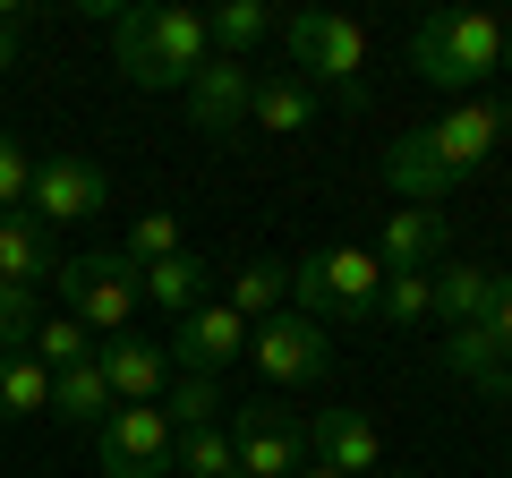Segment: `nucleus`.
<instances>
[{"label":"nucleus","instance_id":"1","mask_svg":"<svg viewBox=\"0 0 512 478\" xmlns=\"http://www.w3.org/2000/svg\"><path fill=\"white\" fill-rule=\"evenodd\" d=\"M495 146H512V103L470 94V103H453L444 120H427V129H410V137L384 146V188L402 205H444Z\"/></svg>","mask_w":512,"mask_h":478},{"label":"nucleus","instance_id":"2","mask_svg":"<svg viewBox=\"0 0 512 478\" xmlns=\"http://www.w3.org/2000/svg\"><path fill=\"white\" fill-rule=\"evenodd\" d=\"M111 60H120L128 86H146V94H188V77L214 60L205 9H180V0H137V9H111Z\"/></svg>","mask_w":512,"mask_h":478},{"label":"nucleus","instance_id":"3","mask_svg":"<svg viewBox=\"0 0 512 478\" xmlns=\"http://www.w3.org/2000/svg\"><path fill=\"white\" fill-rule=\"evenodd\" d=\"M410 69L427 86H444V94H470V86H487L504 69V26L487 9H427L410 26Z\"/></svg>","mask_w":512,"mask_h":478},{"label":"nucleus","instance_id":"4","mask_svg":"<svg viewBox=\"0 0 512 478\" xmlns=\"http://www.w3.org/2000/svg\"><path fill=\"white\" fill-rule=\"evenodd\" d=\"M291 43V77L308 94H333V103H367V35L359 18H333V9H299V18L274 26Z\"/></svg>","mask_w":512,"mask_h":478},{"label":"nucleus","instance_id":"5","mask_svg":"<svg viewBox=\"0 0 512 478\" xmlns=\"http://www.w3.org/2000/svg\"><path fill=\"white\" fill-rule=\"evenodd\" d=\"M52 291H60V316L86 325V342H111V333L137 325V265L120 248H77V257H60Z\"/></svg>","mask_w":512,"mask_h":478},{"label":"nucleus","instance_id":"6","mask_svg":"<svg viewBox=\"0 0 512 478\" xmlns=\"http://www.w3.org/2000/svg\"><path fill=\"white\" fill-rule=\"evenodd\" d=\"M376 291H384V265L376 248H308L291 257V316H359L376 325Z\"/></svg>","mask_w":512,"mask_h":478},{"label":"nucleus","instance_id":"7","mask_svg":"<svg viewBox=\"0 0 512 478\" xmlns=\"http://www.w3.org/2000/svg\"><path fill=\"white\" fill-rule=\"evenodd\" d=\"M171 453H180V436H171V419L154 402H120L103 427H94L103 478H171Z\"/></svg>","mask_w":512,"mask_h":478},{"label":"nucleus","instance_id":"8","mask_svg":"<svg viewBox=\"0 0 512 478\" xmlns=\"http://www.w3.org/2000/svg\"><path fill=\"white\" fill-rule=\"evenodd\" d=\"M111 205V171L86 163V154H35V188H26V214L52 231V222H94Z\"/></svg>","mask_w":512,"mask_h":478},{"label":"nucleus","instance_id":"9","mask_svg":"<svg viewBox=\"0 0 512 478\" xmlns=\"http://www.w3.org/2000/svg\"><path fill=\"white\" fill-rule=\"evenodd\" d=\"M222 427H231L239 470H248V478H299V470H308V427H299L282 402H239Z\"/></svg>","mask_w":512,"mask_h":478},{"label":"nucleus","instance_id":"10","mask_svg":"<svg viewBox=\"0 0 512 478\" xmlns=\"http://www.w3.org/2000/svg\"><path fill=\"white\" fill-rule=\"evenodd\" d=\"M248 359L265 368V385H316V376L333 368V333L316 325V316H265V325H248Z\"/></svg>","mask_w":512,"mask_h":478},{"label":"nucleus","instance_id":"11","mask_svg":"<svg viewBox=\"0 0 512 478\" xmlns=\"http://www.w3.org/2000/svg\"><path fill=\"white\" fill-rule=\"evenodd\" d=\"M256 77H265L256 60L214 52L197 77H188V94H180V103H188V120H197L205 137H239V129H248V103H256Z\"/></svg>","mask_w":512,"mask_h":478},{"label":"nucleus","instance_id":"12","mask_svg":"<svg viewBox=\"0 0 512 478\" xmlns=\"http://www.w3.org/2000/svg\"><path fill=\"white\" fill-rule=\"evenodd\" d=\"M163 350H171V368H180V376H222L231 359H248V325H239L222 299H205V308H188L180 325H171Z\"/></svg>","mask_w":512,"mask_h":478},{"label":"nucleus","instance_id":"13","mask_svg":"<svg viewBox=\"0 0 512 478\" xmlns=\"http://www.w3.org/2000/svg\"><path fill=\"white\" fill-rule=\"evenodd\" d=\"M94 368L111 376V402H163L171 376H180V368H171V350L154 342V333H137V325L111 333V342H94Z\"/></svg>","mask_w":512,"mask_h":478},{"label":"nucleus","instance_id":"14","mask_svg":"<svg viewBox=\"0 0 512 478\" xmlns=\"http://www.w3.org/2000/svg\"><path fill=\"white\" fill-rule=\"evenodd\" d=\"M444 239H453L444 205H393L384 231H376V265H384V274H436V265H444Z\"/></svg>","mask_w":512,"mask_h":478},{"label":"nucleus","instance_id":"15","mask_svg":"<svg viewBox=\"0 0 512 478\" xmlns=\"http://www.w3.org/2000/svg\"><path fill=\"white\" fill-rule=\"evenodd\" d=\"M308 461H325L342 478H384V436H376L367 410H316L308 419Z\"/></svg>","mask_w":512,"mask_h":478},{"label":"nucleus","instance_id":"16","mask_svg":"<svg viewBox=\"0 0 512 478\" xmlns=\"http://www.w3.org/2000/svg\"><path fill=\"white\" fill-rule=\"evenodd\" d=\"M205 299H214V257H197V248L137 265V308H154V316H171V325H180V316L205 308Z\"/></svg>","mask_w":512,"mask_h":478},{"label":"nucleus","instance_id":"17","mask_svg":"<svg viewBox=\"0 0 512 478\" xmlns=\"http://www.w3.org/2000/svg\"><path fill=\"white\" fill-rule=\"evenodd\" d=\"M60 274V239L43 231L35 214H0V282H18V291H43Z\"/></svg>","mask_w":512,"mask_h":478},{"label":"nucleus","instance_id":"18","mask_svg":"<svg viewBox=\"0 0 512 478\" xmlns=\"http://www.w3.org/2000/svg\"><path fill=\"white\" fill-rule=\"evenodd\" d=\"M222 308H231L239 325H265V316H282V308H291V265H282V257H248V265H231V282H222Z\"/></svg>","mask_w":512,"mask_h":478},{"label":"nucleus","instance_id":"19","mask_svg":"<svg viewBox=\"0 0 512 478\" xmlns=\"http://www.w3.org/2000/svg\"><path fill=\"white\" fill-rule=\"evenodd\" d=\"M308 120H316V94L299 86L291 69H265V77H256V103H248V129L256 137H299Z\"/></svg>","mask_w":512,"mask_h":478},{"label":"nucleus","instance_id":"20","mask_svg":"<svg viewBox=\"0 0 512 478\" xmlns=\"http://www.w3.org/2000/svg\"><path fill=\"white\" fill-rule=\"evenodd\" d=\"M111 376L94 368V359H77V368H60L52 376V419H69V427H103L111 419Z\"/></svg>","mask_w":512,"mask_h":478},{"label":"nucleus","instance_id":"21","mask_svg":"<svg viewBox=\"0 0 512 478\" xmlns=\"http://www.w3.org/2000/svg\"><path fill=\"white\" fill-rule=\"evenodd\" d=\"M444 368H453L461 385H478V393H495V376L512 368V350L495 342L487 325H453V333H444Z\"/></svg>","mask_w":512,"mask_h":478},{"label":"nucleus","instance_id":"22","mask_svg":"<svg viewBox=\"0 0 512 478\" xmlns=\"http://www.w3.org/2000/svg\"><path fill=\"white\" fill-rule=\"evenodd\" d=\"M0 419H52V368L26 350H0Z\"/></svg>","mask_w":512,"mask_h":478},{"label":"nucleus","instance_id":"23","mask_svg":"<svg viewBox=\"0 0 512 478\" xmlns=\"http://www.w3.org/2000/svg\"><path fill=\"white\" fill-rule=\"evenodd\" d=\"M487 291H495L487 265H453V257H444V265H436V316H444V333H453V325H478V316H487Z\"/></svg>","mask_w":512,"mask_h":478},{"label":"nucleus","instance_id":"24","mask_svg":"<svg viewBox=\"0 0 512 478\" xmlns=\"http://www.w3.org/2000/svg\"><path fill=\"white\" fill-rule=\"evenodd\" d=\"M274 26H282V18L265 9V0H222V9H205V35H214V52H231V60H248Z\"/></svg>","mask_w":512,"mask_h":478},{"label":"nucleus","instance_id":"25","mask_svg":"<svg viewBox=\"0 0 512 478\" xmlns=\"http://www.w3.org/2000/svg\"><path fill=\"white\" fill-rule=\"evenodd\" d=\"M154 410L171 419V436H197V427L222 419V385H214V376H171V393Z\"/></svg>","mask_w":512,"mask_h":478},{"label":"nucleus","instance_id":"26","mask_svg":"<svg viewBox=\"0 0 512 478\" xmlns=\"http://www.w3.org/2000/svg\"><path fill=\"white\" fill-rule=\"evenodd\" d=\"M427 316H436V274H384L376 325H427Z\"/></svg>","mask_w":512,"mask_h":478},{"label":"nucleus","instance_id":"27","mask_svg":"<svg viewBox=\"0 0 512 478\" xmlns=\"http://www.w3.org/2000/svg\"><path fill=\"white\" fill-rule=\"evenodd\" d=\"M171 470H188V478H231L239 470V444H231V427H197V436H180V453H171Z\"/></svg>","mask_w":512,"mask_h":478},{"label":"nucleus","instance_id":"28","mask_svg":"<svg viewBox=\"0 0 512 478\" xmlns=\"http://www.w3.org/2000/svg\"><path fill=\"white\" fill-rule=\"evenodd\" d=\"M26 359H43V368L60 376V368H77V359H94V342H86V325H77V316H43Z\"/></svg>","mask_w":512,"mask_h":478},{"label":"nucleus","instance_id":"29","mask_svg":"<svg viewBox=\"0 0 512 478\" xmlns=\"http://www.w3.org/2000/svg\"><path fill=\"white\" fill-rule=\"evenodd\" d=\"M180 248H188V239H180V222H171L163 205H154V214H137V222H128V239H120V257H128V265H154V257H180Z\"/></svg>","mask_w":512,"mask_h":478},{"label":"nucleus","instance_id":"30","mask_svg":"<svg viewBox=\"0 0 512 478\" xmlns=\"http://www.w3.org/2000/svg\"><path fill=\"white\" fill-rule=\"evenodd\" d=\"M35 325H43V291L0 282V350H35Z\"/></svg>","mask_w":512,"mask_h":478},{"label":"nucleus","instance_id":"31","mask_svg":"<svg viewBox=\"0 0 512 478\" xmlns=\"http://www.w3.org/2000/svg\"><path fill=\"white\" fill-rule=\"evenodd\" d=\"M26 188H35V154H26L9 129H0V214H18Z\"/></svg>","mask_w":512,"mask_h":478},{"label":"nucleus","instance_id":"32","mask_svg":"<svg viewBox=\"0 0 512 478\" xmlns=\"http://www.w3.org/2000/svg\"><path fill=\"white\" fill-rule=\"evenodd\" d=\"M478 325H487L495 342L512 350V265H504V274H495V291H487V316H478Z\"/></svg>","mask_w":512,"mask_h":478},{"label":"nucleus","instance_id":"33","mask_svg":"<svg viewBox=\"0 0 512 478\" xmlns=\"http://www.w3.org/2000/svg\"><path fill=\"white\" fill-rule=\"evenodd\" d=\"M18 35H26V0H0V77L18 69Z\"/></svg>","mask_w":512,"mask_h":478},{"label":"nucleus","instance_id":"34","mask_svg":"<svg viewBox=\"0 0 512 478\" xmlns=\"http://www.w3.org/2000/svg\"><path fill=\"white\" fill-rule=\"evenodd\" d=\"M299 478H342V470H325V461H308V470H299ZM384 478H393V470H384Z\"/></svg>","mask_w":512,"mask_h":478},{"label":"nucleus","instance_id":"35","mask_svg":"<svg viewBox=\"0 0 512 478\" xmlns=\"http://www.w3.org/2000/svg\"><path fill=\"white\" fill-rule=\"evenodd\" d=\"M495 402H512V368H504V376H495Z\"/></svg>","mask_w":512,"mask_h":478},{"label":"nucleus","instance_id":"36","mask_svg":"<svg viewBox=\"0 0 512 478\" xmlns=\"http://www.w3.org/2000/svg\"><path fill=\"white\" fill-rule=\"evenodd\" d=\"M504 69H512V26H504Z\"/></svg>","mask_w":512,"mask_h":478},{"label":"nucleus","instance_id":"37","mask_svg":"<svg viewBox=\"0 0 512 478\" xmlns=\"http://www.w3.org/2000/svg\"><path fill=\"white\" fill-rule=\"evenodd\" d=\"M231 478H248V470H231Z\"/></svg>","mask_w":512,"mask_h":478}]
</instances>
